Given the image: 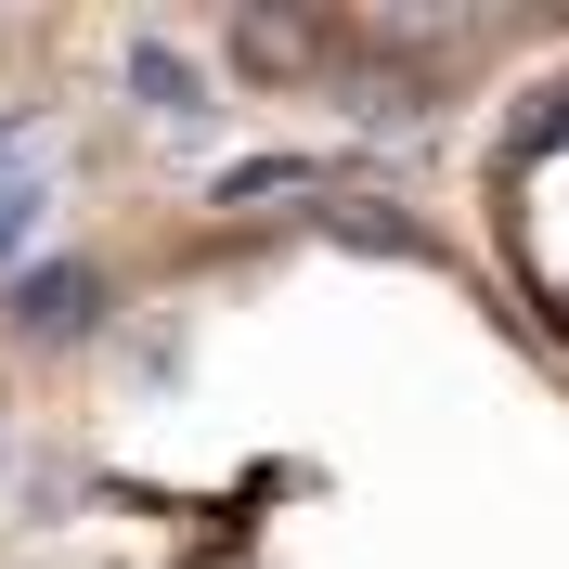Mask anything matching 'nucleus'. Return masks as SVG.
I'll list each match as a JSON object with an SVG mask.
<instances>
[]
</instances>
